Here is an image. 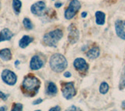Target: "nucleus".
<instances>
[{"instance_id":"obj_9","label":"nucleus","mask_w":125,"mask_h":111,"mask_svg":"<svg viewBox=\"0 0 125 111\" xmlns=\"http://www.w3.org/2000/svg\"><path fill=\"white\" fill-rule=\"evenodd\" d=\"M78 38H79V31L73 25H70L69 27V42L71 44H74V43L77 42Z\"/></svg>"},{"instance_id":"obj_13","label":"nucleus","mask_w":125,"mask_h":111,"mask_svg":"<svg viewBox=\"0 0 125 111\" xmlns=\"http://www.w3.org/2000/svg\"><path fill=\"white\" fill-rule=\"evenodd\" d=\"M33 40H34L33 38L28 36V35H24V36H23V38L21 39V40H20L19 45H20L21 48L24 49L30 44L31 42H32Z\"/></svg>"},{"instance_id":"obj_30","label":"nucleus","mask_w":125,"mask_h":111,"mask_svg":"<svg viewBox=\"0 0 125 111\" xmlns=\"http://www.w3.org/2000/svg\"><path fill=\"white\" fill-rule=\"evenodd\" d=\"M122 108H123L124 110H125V100L122 102Z\"/></svg>"},{"instance_id":"obj_18","label":"nucleus","mask_w":125,"mask_h":111,"mask_svg":"<svg viewBox=\"0 0 125 111\" xmlns=\"http://www.w3.org/2000/svg\"><path fill=\"white\" fill-rule=\"evenodd\" d=\"M22 2L20 0H13V8L16 14H19L21 10Z\"/></svg>"},{"instance_id":"obj_15","label":"nucleus","mask_w":125,"mask_h":111,"mask_svg":"<svg viewBox=\"0 0 125 111\" xmlns=\"http://www.w3.org/2000/svg\"><path fill=\"white\" fill-rule=\"evenodd\" d=\"M99 54H100L99 49L98 48V47H93V48H92L87 53V56L89 59H96L99 57Z\"/></svg>"},{"instance_id":"obj_20","label":"nucleus","mask_w":125,"mask_h":111,"mask_svg":"<svg viewBox=\"0 0 125 111\" xmlns=\"http://www.w3.org/2000/svg\"><path fill=\"white\" fill-rule=\"evenodd\" d=\"M109 87L106 82H103L99 87V92L101 94H106L109 91Z\"/></svg>"},{"instance_id":"obj_11","label":"nucleus","mask_w":125,"mask_h":111,"mask_svg":"<svg viewBox=\"0 0 125 111\" xmlns=\"http://www.w3.org/2000/svg\"><path fill=\"white\" fill-rule=\"evenodd\" d=\"M115 29L116 35L123 40H125V31L124 28V23L122 21L118 20L115 23Z\"/></svg>"},{"instance_id":"obj_16","label":"nucleus","mask_w":125,"mask_h":111,"mask_svg":"<svg viewBox=\"0 0 125 111\" xmlns=\"http://www.w3.org/2000/svg\"><path fill=\"white\" fill-rule=\"evenodd\" d=\"M105 14L101 11H97L95 13V19H96V23L99 25H103L105 23Z\"/></svg>"},{"instance_id":"obj_17","label":"nucleus","mask_w":125,"mask_h":111,"mask_svg":"<svg viewBox=\"0 0 125 111\" xmlns=\"http://www.w3.org/2000/svg\"><path fill=\"white\" fill-rule=\"evenodd\" d=\"M58 92L57 90V87L56 85L54 84L53 82H49L48 88H47V91L46 92L48 95H50V96H55Z\"/></svg>"},{"instance_id":"obj_7","label":"nucleus","mask_w":125,"mask_h":111,"mask_svg":"<svg viewBox=\"0 0 125 111\" xmlns=\"http://www.w3.org/2000/svg\"><path fill=\"white\" fill-rule=\"evenodd\" d=\"M45 10H46V5L44 2L42 1H39L35 2L31 6V13H34V15L37 16H43L45 13Z\"/></svg>"},{"instance_id":"obj_34","label":"nucleus","mask_w":125,"mask_h":111,"mask_svg":"<svg viewBox=\"0 0 125 111\" xmlns=\"http://www.w3.org/2000/svg\"><path fill=\"white\" fill-rule=\"evenodd\" d=\"M124 25H125V22H124Z\"/></svg>"},{"instance_id":"obj_1","label":"nucleus","mask_w":125,"mask_h":111,"mask_svg":"<svg viewBox=\"0 0 125 111\" xmlns=\"http://www.w3.org/2000/svg\"><path fill=\"white\" fill-rule=\"evenodd\" d=\"M40 85L41 82L39 79L32 74H29L23 79L21 88L25 96L33 97L38 92Z\"/></svg>"},{"instance_id":"obj_31","label":"nucleus","mask_w":125,"mask_h":111,"mask_svg":"<svg viewBox=\"0 0 125 111\" xmlns=\"http://www.w3.org/2000/svg\"><path fill=\"white\" fill-rule=\"evenodd\" d=\"M6 109L5 108V106H2V107H0V111H3V110H6Z\"/></svg>"},{"instance_id":"obj_3","label":"nucleus","mask_w":125,"mask_h":111,"mask_svg":"<svg viewBox=\"0 0 125 111\" xmlns=\"http://www.w3.org/2000/svg\"><path fill=\"white\" fill-rule=\"evenodd\" d=\"M62 37V32L60 29L54 30L47 33L43 37V42L45 45L49 46H56V43Z\"/></svg>"},{"instance_id":"obj_2","label":"nucleus","mask_w":125,"mask_h":111,"mask_svg":"<svg viewBox=\"0 0 125 111\" xmlns=\"http://www.w3.org/2000/svg\"><path fill=\"white\" fill-rule=\"evenodd\" d=\"M50 67L53 71L56 73H60L63 71L67 67V60L62 55L56 53L50 58Z\"/></svg>"},{"instance_id":"obj_32","label":"nucleus","mask_w":125,"mask_h":111,"mask_svg":"<svg viewBox=\"0 0 125 111\" xmlns=\"http://www.w3.org/2000/svg\"><path fill=\"white\" fill-rule=\"evenodd\" d=\"M18 64H19V61H18V60H17V61H16V65L17 66Z\"/></svg>"},{"instance_id":"obj_23","label":"nucleus","mask_w":125,"mask_h":111,"mask_svg":"<svg viewBox=\"0 0 125 111\" xmlns=\"http://www.w3.org/2000/svg\"><path fill=\"white\" fill-rule=\"evenodd\" d=\"M8 95H6V94H5V93H3L2 92H1L0 91V99H2V100H4V101H6V100H7V98H8Z\"/></svg>"},{"instance_id":"obj_26","label":"nucleus","mask_w":125,"mask_h":111,"mask_svg":"<svg viewBox=\"0 0 125 111\" xmlns=\"http://www.w3.org/2000/svg\"><path fill=\"white\" fill-rule=\"evenodd\" d=\"M70 76H71V74H70V72H65L64 73V77H66V78H70Z\"/></svg>"},{"instance_id":"obj_29","label":"nucleus","mask_w":125,"mask_h":111,"mask_svg":"<svg viewBox=\"0 0 125 111\" xmlns=\"http://www.w3.org/2000/svg\"><path fill=\"white\" fill-rule=\"evenodd\" d=\"M81 17H87V13H86V12H83L82 14H81Z\"/></svg>"},{"instance_id":"obj_8","label":"nucleus","mask_w":125,"mask_h":111,"mask_svg":"<svg viewBox=\"0 0 125 111\" xmlns=\"http://www.w3.org/2000/svg\"><path fill=\"white\" fill-rule=\"evenodd\" d=\"M73 67L77 70L83 72L86 71L88 69V65L87 62L85 61V59L82 58H77L73 62Z\"/></svg>"},{"instance_id":"obj_22","label":"nucleus","mask_w":125,"mask_h":111,"mask_svg":"<svg viewBox=\"0 0 125 111\" xmlns=\"http://www.w3.org/2000/svg\"><path fill=\"white\" fill-rule=\"evenodd\" d=\"M23 110V105L21 104V103H16L13 105V109L12 110L13 111H21Z\"/></svg>"},{"instance_id":"obj_14","label":"nucleus","mask_w":125,"mask_h":111,"mask_svg":"<svg viewBox=\"0 0 125 111\" xmlns=\"http://www.w3.org/2000/svg\"><path fill=\"white\" fill-rule=\"evenodd\" d=\"M0 58L4 61H9L12 59V53L9 49H3L0 51Z\"/></svg>"},{"instance_id":"obj_33","label":"nucleus","mask_w":125,"mask_h":111,"mask_svg":"<svg viewBox=\"0 0 125 111\" xmlns=\"http://www.w3.org/2000/svg\"><path fill=\"white\" fill-rule=\"evenodd\" d=\"M0 9H1V4H0Z\"/></svg>"},{"instance_id":"obj_6","label":"nucleus","mask_w":125,"mask_h":111,"mask_svg":"<svg viewBox=\"0 0 125 111\" xmlns=\"http://www.w3.org/2000/svg\"><path fill=\"white\" fill-rule=\"evenodd\" d=\"M2 79L6 84L9 85H13L17 82V78L13 71L10 70H4L2 73Z\"/></svg>"},{"instance_id":"obj_4","label":"nucleus","mask_w":125,"mask_h":111,"mask_svg":"<svg viewBox=\"0 0 125 111\" xmlns=\"http://www.w3.org/2000/svg\"><path fill=\"white\" fill-rule=\"evenodd\" d=\"M80 9H81V3L78 0H72V1H70L68 8L65 11V14H64L65 18L66 20L72 19Z\"/></svg>"},{"instance_id":"obj_27","label":"nucleus","mask_w":125,"mask_h":111,"mask_svg":"<svg viewBox=\"0 0 125 111\" xmlns=\"http://www.w3.org/2000/svg\"><path fill=\"white\" fill-rule=\"evenodd\" d=\"M68 110H80V109H78V108H76V106H71L70 108L68 109Z\"/></svg>"},{"instance_id":"obj_10","label":"nucleus","mask_w":125,"mask_h":111,"mask_svg":"<svg viewBox=\"0 0 125 111\" xmlns=\"http://www.w3.org/2000/svg\"><path fill=\"white\" fill-rule=\"evenodd\" d=\"M43 67V61L41 59V58L38 56H34L31 59L30 63V67L31 70H37L41 69Z\"/></svg>"},{"instance_id":"obj_21","label":"nucleus","mask_w":125,"mask_h":111,"mask_svg":"<svg viewBox=\"0 0 125 111\" xmlns=\"http://www.w3.org/2000/svg\"><path fill=\"white\" fill-rule=\"evenodd\" d=\"M23 25H24V27H26L27 29L31 30V29H32V28H33V24H32V23H31V20L28 19V18H24V19H23Z\"/></svg>"},{"instance_id":"obj_5","label":"nucleus","mask_w":125,"mask_h":111,"mask_svg":"<svg viewBox=\"0 0 125 111\" xmlns=\"http://www.w3.org/2000/svg\"><path fill=\"white\" fill-rule=\"evenodd\" d=\"M62 96L66 100H70L76 95V90L74 89L73 82H66L62 84Z\"/></svg>"},{"instance_id":"obj_12","label":"nucleus","mask_w":125,"mask_h":111,"mask_svg":"<svg viewBox=\"0 0 125 111\" xmlns=\"http://www.w3.org/2000/svg\"><path fill=\"white\" fill-rule=\"evenodd\" d=\"M13 36V33L11 32L9 29L7 28L3 29L0 32V42L4 41H9Z\"/></svg>"},{"instance_id":"obj_28","label":"nucleus","mask_w":125,"mask_h":111,"mask_svg":"<svg viewBox=\"0 0 125 111\" xmlns=\"http://www.w3.org/2000/svg\"><path fill=\"white\" fill-rule=\"evenodd\" d=\"M62 3H60V2H56V4H55V6L57 7V8H59V7L62 6Z\"/></svg>"},{"instance_id":"obj_24","label":"nucleus","mask_w":125,"mask_h":111,"mask_svg":"<svg viewBox=\"0 0 125 111\" xmlns=\"http://www.w3.org/2000/svg\"><path fill=\"white\" fill-rule=\"evenodd\" d=\"M50 111H53V110H56V111H60V110H61V108L60 107V106H55V107H53V108H51L50 110H49Z\"/></svg>"},{"instance_id":"obj_25","label":"nucleus","mask_w":125,"mask_h":111,"mask_svg":"<svg viewBox=\"0 0 125 111\" xmlns=\"http://www.w3.org/2000/svg\"><path fill=\"white\" fill-rule=\"evenodd\" d=\"M42 102V99H38V100H37L36 101L33 102V104H34V105H37V104L41 103Z\"/></svg>"},{"instance_id":"obj_19","label":"nucleus","mask_w":125,"mask_h":111,"mask_svg":"<svg viewBox=\"0 0 125 111\" xmlns=\"http://www.w3.org/2000/svg\"><path fill=\"white\" fill-rule=\"evenodd\" d=\"M119 88H120V89H123L124 88H125V65L123 68L122 74H121V77H120Z\"/></svg>"}]
</instances>
